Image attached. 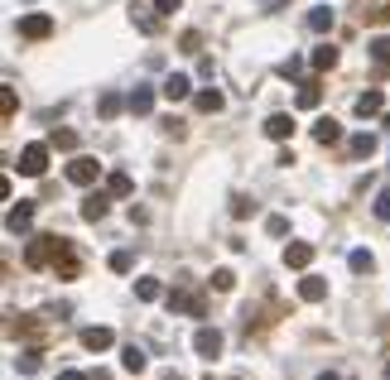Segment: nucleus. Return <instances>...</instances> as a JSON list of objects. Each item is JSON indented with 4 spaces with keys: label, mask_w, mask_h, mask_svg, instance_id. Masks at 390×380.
<instances>
[{
    "label": "nucleus",
    "mask_w": 390,
    "mask_h": 380,
    "mask_svg": "<svg viewBox=\"0 0 390 380\" xmlns=\"http://www.w3.org/2000/svg\"><path fill=\"white\" fill-rule=\"evenodd\" d=\"M63 255H68V241L63 236H34L29 250H25V265L29 270H44V265H58Z\"/></svg>",
    "instance_id": "obj_1"
},
{
    "label": "nucleus",
    "mask_w": 390,
    "mask_h": 380,
    "mask_svg": "<svg viewBox=\"0 0 390 380\" xmlns=\"http://www.w3.org/2000/svg\"><path fill=\"white\" fill-rule=\"evenodd\" d=\"M102 178V164L92 159V154H78V159L68 164V183H78V188H92Z\"/></svg>",
    "instance_id": "obj_2"
},
{
    "label": "nucleus",
    "mask_w": 390,
    "mask_h": 380,
    "mask_svg": "<svg viewBox=\"0 0 390 380\" xmlns=\"http://www.w3.org/2000/svg\"><path fill=\"white\" fill-rule=\"evenodd\" d=\"M15 168H20L25 178H39V173L49 168V145H25V149H20V164H15Z\"/></svg>",
    "instance_id": "obj_3"
},
{
    "label": "nucleus",
    "mask_w": 390,
    "mask_h": 380,
    "mask_svg": "<svg viewBox=\"0 0 390 380\" xmlns=\"http://www.w3.org/2000/svg\"><path fill=\"white\" fill-rule=\"evenodd\" d=\"M193 352L212 361V356L222 352V332H217V327H197V332H193Z\"/></svg>",
    "instance_id": "obj_4"
},
{
    "label": "nucleus",
    "mask_w": 390,
    "mask_h": 380,
    "mask_svg": "<svg viewBox=\"0 0 390 380\" xmlns=\"http://www.w3.org/2000/svg\"><path fill=\"white\" fill-rule=\"evenodd\" d=\"M54 34V15H25L20 20V39H49Z\"/></svg>",
    "instance_id": "obj_5"
},
{
    "label": "nucleus",
    "mask_w": 390,
    "mask_h": 380,
    "mask_svg": "<svg viewBox=\"0 0 390 380\" xmlns=\"http://www.w3.org/2000/svg\"><path fill=\"white\" fill-rule=\"evenodd\" d=\"M29 226H34V207H29V202L10 207V217H5V231H10V236H25Z\"/></svg>",
    "instance_id": "obj_6"
},
{
    "label": "nucleus",
    "mask_w": 390,
    "mask_h": 380,
    "mask_svg": "<svg viewBox=\"0 0 390 380\" xmlns=\"http://www.w3.org/2000/svg\"><path fill=\"white\" fill-rule=\"evenodd\" d=\"M284 265H289V270H308V265H313V245L308 241L284 245Z\"/></svg>",
    "instance_id": "obj_7"
},
{
    "label": "nucleus",
    "mask_w": 390,
    "mask_h": 380,
    "mask_svg": "<svg viewBox=\"0 0 390 380\" xmlns=\"http://www.w3.org/2000/svg\"><path fill=\"white\" fill-rule=\"evenodd\" d=\"M299 299H304V303H323V299H328V279L304 274V279H299Z\"/></svg>",
    "instance_id": "obj_8"
},
{
    "label": "nucleus",
    "mask_w": 390,
    "mask_h": 380,
    "mask_svg": "<svg viewBox=\"0 0 390 380\" xmlns=\"http://www.w3.org/2000/svg\"><path fill=\"white\" fill-rule=\"evenodd\" d=\"M169 308H173V313H188V318H202V313H207L202 299H197V294H183V289H178V294H169Z\"/></svg>",
    "instance_id": "obj_9"
},
{
    "label": "nucleus",
    "mask_w": 390,
    "mask_h": 380,
    "mask_svg": "<svg viewBox=\"0 0 390 380\" xmlns=\"http://www.w3.org/2000/svg\"><path fill=\"white\" fill-rule=\"evenodd\" d=\"M159 92H164V102H183V97L193 92V82L183 78V73H169V78H164V87H159Z\"/></svg>",
    "instance_id": "obj_10"
},
{
    "label": "nucleus",
    "mask_w": 390,
    "mask_h": 380,
    "mask_svg": "<svg viewBox=\"0 0 390 380\" xmlns=\"http://www.w3.org/2000/svg\"><path fill=\"white\" fill-rule=\"evenodd\" d=\"M265 135H270V140H289V135H294V116L275 111V116L265 121Z\"/></svg>",
    "instance_id": "obj_11"
},
{
    "label": "nucleus",
    "mask_w": 390,
    "mask_h": 380,
    "mask_svg": "<svg viewBox=\"0 0 390 380\" xmlns=\"http://www.w3.org/2000/svg\"><path fill=\"white\" fill-rule=\"evenodd\" d=\"M126 106H130V116H150V111H154V92H150V87H135V92L126 97Z\"/></svg>",
    "instance_id": "obj_12"
},
{
    "label": "nucleus",
    "mask_w": 390,
    "mask_h": 380,
    "mask_svg": "<svg viewBox=\"0 0 390 380\" xmlns=\"http://www.w3.org/2000/svg\"><path fill=\"white\" fill-rule=\"evenodd\" d=\"M111 342H116L111 327H87V332H83V347H87V352H106Z\"/></svg>",
    "instance_id": "obj_13"
},
{
    "label": "nucleus",
    "mask_w": 390,
    "mask_h": 380,
    "mask_svg": "<svg viewBox=\"0 0 390 380\" xmlns=\"http://www.w3.org/2000/svg\"><path fill=\"white\" fill-rule=\"evenodd\" d=\"M313 140H318V145H337V140H342V125H337L333 116H323V121L313 125Z\"/></svg>",
    "instance_id": "obj_14"
},
{
    "label": "nucleus",
    "mask_w": 390,
    "mask_h": 380,
    "mask_svg": "<svg viewBox=\"0 0 390 380\" xmlns=\"http://www.w3.org/2000/svg\"><path fill=\"white\" fill-rule=\"evenodd\" d=\"M333 10H328V5H313V10H308V29H313V34H328V29H333Z\"/></svg>",
    "instance_id": "obj_15"
},
{
    "label": "nucleus",
    "mask_w": 390,
    "mask_h": 380,
    "mask_svg": "<svg viewBox=\"0 0 390 380\" xmlns=\"http://www.w3.org/2000/svg\"><path fill=\"white\" fill-rule=\"evenodd\" d=\"M106 202H111L106 192H92V197L83 202V221H102V217H106Z\"/></svg>",
    "instance_id": "obj_16"
},
{
    "label": "nucleus",
    "mask_w": 390,
    "mask_h": 380,
    "mask_svg": "<svg viewBox=\"0 0 390 380\" xmlns=\"http://www.w3.org/2000/svg\"><path fill=\"white\" fill-rule=\"evenodd\" d=\"M366 49H371V58H376V68L386 73V68H390V34H376V39L366 44Z\"/></svg>",
    "instance_id": "obj_17"
},
{
    "label": "nucleus",
    "mask_w": 390,
    "mask_h": 380,
    "mask_svg": "<svg viewBox=\"0 0 390 380\" xmlns=\"http://www.w3.org/2000/svg\"><path fill=\"white\" fill-rule=\"evenodd\" d=\"M308 63H313V68H318V73H328V68H337V49H333V44H318V49H313V58H308Z\"/></svg>",
    "instance_id": "obj_18"
},
{
    "label": "nucleus",
    "mask_w": 390,
    "mask_h": 380,
    "mask_svg": "<svg viewBox=\"0 0 390 380\" xmlns=\"http://www.w3.org/2000/svg\"><path fill=\"white\" fill-rule=\"evenodd\" d=\"M381 106H386L381 92H362V97H357V116H381Z\"/></svg>",
    "instance_id": "obj_19"
},
{
    "label": "nucleus",
    "mask_w": 390,
    "mask_h": 380,
    "mask_svg": "<svg viewBox=\"0 0 390 380\" xmlns=\"http://www.w3.org/2000/svg\"><path fill=\"white\" fill-rule=\"evenodd\" d=\"M121 366H126V371H130V376H140V371H145V366H150V361H145V352H140L135 342H130V347H126V352H121Z\"/></svg>",
    "instance_id": "obj_20"
},
{
    "label": "nucleus",
    "mask_w": 390,
    "mask_h": 380,
    "mask_svg": "<svg viewBox=\"0 0 390 380\" xmlns=\"http://www.w3.org/2000/svg\"><path fill=\"white\" fill-rule=\"evenodd\" d=\"M159 294H164V284H159V279H135V299L140 303H154Z\"/></svg>",
    "instance_id": "obj_21"
},
{
    "label": "nucleus",
    "mask_w": 390,
    "mask_h": 380,
    "mask_svg": "<svg viewBox=\"0 0 390 380\" xmlns=\"http://www.w3.org/2000/svg\"><path fill=\"white\" fill-rule=\"evenodd\" d=\"M130 188H135L130 173H106V192H111V197H130Z\"/></svg>",
    "instance_id": "obj_22"
},
{
    "label": "nucleus",
    "mask_w": 390,
    "mask_h": 380,
    "mask_svg": "<svg viewBox=\"0 0 390 380\" xmlns=\"http://www.w3.org/2000/svg\"><path fill=\"white\" fill-rule=\"evenodd\" d=\"M193 102H197V111H207V116H212V111H222V106H226V102H222V92H197Z\"/></svg>",
    "instance_id": "obj_23"
},
{
    "label": "nucleus",
    "mask_w": 390,
    "mask_h": 380,
    "mask_svg": "<svg viewBox=\"0 0 390 380\" xmlns=\"http://www.w3.org/2000/svg\"><path fill=\"white\" fill-rule=\"evenodd\" d=\"M347 265H352L357 274H371V270H376V260H371V250H352V255H347Z\"/></svg>",
    "instance_id": "obj_24"
},
{
    "label": "nucleus",
    "mask_w": 390,
    "mask_h": 380,
    "mask_svg": "<svg viewBox=\"0 0 390 380\" xmlns=\"http://www.w3.org/2000/svg\"><path fill=\"white\" fill-rule=\"evenodd\" d=\"M318 97H323V92H318V82H304V87H299V106H304V111L318 106Z\"/></svg>",
    "instance_id": "obj_25"
},
{
    "label": "nucleus",
    "mask_w": 390,
    "mask_h": 380,
    "mask_svg": "<svg viewBox=\"0 0 390 380\" xmlns=\"http://www.w3.org/2000/svg\"><path fill=\"white\" fill-rule=\"evenodd\" d=\"M352 154H357V159H371V154H376V135H357L352 140Z\"/></svg>",
    "instance_id": "obj_26"
},
{
    "label": "nucleus",
    "mask_w": 390,
    "mask_h": 380,
    "mask_svg": "<svg viewBox=\"0 0 390 380\" xmlns=\"http://www.w3.org/2000/svg\"><path fill=\"white\" fill-rule=\"evenodd\" d=\"M212 289H217V294H231V289H236V274H231V270H217V274H212Z\"/></svg>",
    "instance_id": "obj_27"
},
{
    "label": "nucleus",
    "mask_w": 390,
    "mask_h": 380,
    "mask_svg": "<svg viewBox=\"0 0 390 380\" xmlns=\"http://www.w3.org/2000/svg\"><path fill=\"white\" fill-rule=\"evenodd\" d=\"M39 366H44V361H39V352H34V347H29V352H20V371H25V376H39Z\"/></svg>",
    "instance_id": "obj_28"
},
{
    "label": "nucleus",
    "mask_w": 390,
    "mask_h": 380,
    "mask_svg": "<svg viewBox=\"0 0 390 380\" xmlns=\"http://www.w3.org/2000/svg\"><path fill=\"white\" fill-rule=\"evenodd\" d=\"M126 106V102H121V97H116V92H106V97H102V102H97V111H102V116H106V121H111L116 111Z\"/></svg>",
    "instance_id": "obj_29"
},
{
    "label": "nucleus",
    "mask_w": 390,
    "mask_h": 380,
    "mask_svg": "<svg viewBox=\"0 0 390 380\" xmlns=\"http://www.w3.org/2000/svg\"><path fill=\"white\" fill-rule=\"evenodd\" d=\"M299 73H304V58H284L279 63V78H299Z\"/></svg>",
    "instance_id": "obj_30"
},
{
    "label": "nucleus",
    "mask_w": 390,
    "mask_h": 380,
    "mask_svg": "<svg viewBox=\"0 0 390 380\" xmlns=\"http://www.w3.org/2000/svg\"><path fill=\"white\" fill-rule=\"evenodd\" d=\"M15 106H20V102H15V92H10V87H0V111H5V121L15 116Z\"/></svg>",
    "instance_id": "obj_31"
},
{
    "label": "nucleus",
    "mask_w": 390,
    "mask_h": 380,
    "mask_svg": "<svg viewBox=\"0 0 390 380\" xmlns=\"http://www.w3.org/2000/svg\"><path fill=\"white\" fill-rule=\"evenodd\" d=\"M376 217H381V221H390V188H381V192H376Z\"/></svg>",
    "instance_id": "obj_32"
},
{
    "label": "nucleus",
    "mask_w": 390,
    "mask_h": 380,
    "mask_svg": "<svg viewBox=\"0 0 390 380\" xmlns=\"http://www.w3.org/2000/svg\"><path fill=\"white\" fill-rule=\"evenodd\" d=\"M130 265H135V260H130V250H116V255H111V270L116 274H126Z\"/></svg>",
    "instance_id": "obj_33"
},
{
    "label": "nucleus",
    "mask_w": 390,
    "mask_h": 380,
    "mask_svg": "<svg viewBox=\"0 0 390 380\" xmlns=\"http://www.w3.org/2000/svg\"><path fill=\"white\" fill-rule=\"evenodd\" d=\"M54 145H58V149H73L78 135H73V130H54Z\"/></svg>",
    "instance_id": "obj_34"
},
{
    "label": "nucleus",
    "mask_w": 390,
    "mask_h": 380,
    "mask_svg": "<svg viewBox=\"0 0 390 380\" xmlns=\"http://www.w3.org/2000/svg\"><path fill=\"white\" fill-rule=\"evenodd\" d=\"M265 231H270V236H284V231H289V221H284V217H270V221H265Z\"/></svg>",
    "instance_id": "obj_35"
},
{
    "label": "nucleus",
    "mask_w": 390,
    "mask_h": 380,
    "mask_svg": "<svg viewBox=\"0 0 390 380\" xmlns=\"http://www.w3.org/2000/svg\"><path fill=\"white\" fill-rule=\"evenodd\" d=\"M178 5H183V0H154V10H159V15H173Z\"/></svg>",
    "instance_id": "obj_36"
},
{
    "label": "nucleus",
    "mask_w": 390,
    "mask_h": 380,
    "mask_svg": "<svg viewBox=\"0 0 390 380\" xmlns=\"http://www.w3.org/2000/svg\"><path fill=\"white\" fill-rule=\"evenodd\" d=\"M58 380H92V376H83V371H58Z\"/></svg>",
    "instance_id": "obj_37"
},
{
    "label": "nucleus",
    "mask_w": 390,
    "mask_h": 380,
    "mask_svg": "<svg viewBox=\"0 0 390 380\" xmlns=\"http://www.w3.org/2000/svg\"><path fill=\"white\" fill-rule=\"evenodd\" d=\"M371 20H376V25H386V20H390V5H381V10H376Z\"/></svg>",
    "instance_id": "obj_38"
},
{
    "label": "nucleus",
    "mask_w": 390,
    "mask_h": 380,
    "mask_svg": "<svg viewBox=\"0 0 390 380\" xmlns=\"http://www.w3.org/2000/svg\"><path fill=\"white\" fill-rule=\"evenodd\" d=\"M318 380H342V376H333V371H323V376H318Z\"/></svg>",
    "instance_id": "obj_39"
}]
</instances>
